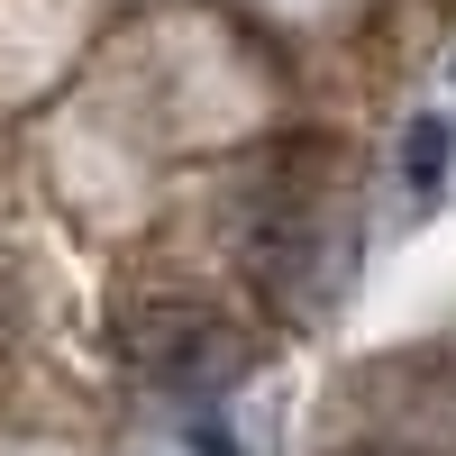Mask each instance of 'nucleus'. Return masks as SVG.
<instances>
[{"mask_svg":"<svg viewBox=\"0 0 456 456\" xmlns=\"http://www.w3.org/2000/svg\"><path fill=\"white\" fill-rule=\"evenodd\" d=\"M110 347H119L128 374H146V384H228L238 374V329H228L210 301L192 292H137L110 311Z\"/></svg>","mask_w":456,"mask_h":456,"instance_id":"1","label":"nucleus"},{"mask_svg":"<svg viewBox=\"0 0 456 456\" xmlns=\"http://www.w3.org/2000/svg\"><path fill=\"white\" fill-rule=\"evenodd\" d=\"M438 174H447V119H411L402 128V183L411 192H438Z\"/></svg>","mask_w":456,"mask_h":456,"instance_id":"2","label":"nucleus"},{"mask_svg":"<svg viewBox=\"0 0 456 456\" xmlns=\"http://www.w3.org/2000/svg\"><path fill=\"white\" fill-rule=\"evenodd\" d=\"M329 456H429V447H411V438H347V447H329Z\"/></svg>","mask_w":456,"mask_h":456,"instance_id":"3","label":"nucleus"}]
</instances>
